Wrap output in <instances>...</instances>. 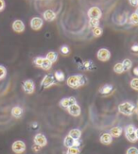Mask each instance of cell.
<instances>
[{"mask_svg":"<svg viewBox=\"0 0 138 154\" xmlns=\"http://www.w3.org/2000/svg\"><path fill=\"white\" fill-rule=\"evenodd\" d=\"M55 83V79L54 77L51 75H47L42 80L41 82V86L44 87V88H49L50 86H52Z\"/></svg>","mask_w":138,"mask_h":154,"instance_id":"10","label":"cell"},{"mask_svg":"<svg viewBox=\"0 0 138 154\" xmlns=\"http://www.w3.org/2000/svg\"><path fill=\"white\" fill-rule=\"evenodd\" d=\"M130 22L133 25H138V15L136 13H133L130 16Z\"/></svg>","mask_w":138,"mask_h":154,"instance_id":"27","label":"cell"},{"mask_svg":"<svg viewBox=\"0 0 138 154\" xmlns=\"http://www.w3.org/2000/svg\"><path fill=\"white\" fill-rule=\"evenodd\" d=\"M44 19L45 20V21H48V22H51V21H53V20L56 18V13L53 11H51V10H48V11H45L44 12Z\"/></svg>","mask_w":138,"mask_h":154,"instance_id":"15","label":"cell"},{"mask_svg":"<svg viewBox=\"0 0 138 154\" xmlns=\"http://www.w3.org/2000/svg\"><path fill=\"white\" fill-rule=\"evenodd\" d=\"M43 19L40 17H33L30 20V28L33 30H39L43 26Z\"/></svg>","mask_w":138,"mask_h":154,"instance_id":"9","label":"cell"},{"mask_svg":"<svg viewBox=\"0 0 138 154\" xmlns=\"http://www.w3.org/2000/svg\"><path fill=\"white\" fill-rule=\"evenodd\" d=\"M73 104H76V98L75 97H66V98H63L60 101V105L63 108H69L70 106Z\"/></svg>","mask_w":138,"mask_h":154,"instance_id":"11","label":"cell"},{"mask_svg":"<svg viewBox=\"0 0 138 154\" xmlns=\"http://www.w3.org/2000/svg\"><path fill=\"white\" fill-rule=\"evenodd\" d=\"M126 135V138L129 142H131V143H135L137 141V136H136V133L135 131L134 132H131V133H127V134H125Z\"/></svg>","mask_w":138,"mask_h":154,"instance_id":"21","label":"cell"},{"mask_svg":"<svg viewBox=\"0 0 138 154\" xmlns=\"http://www.w3.org/2000/svg\"><path fill=\"white\" fill-rule=\"evenodd\" d=\"M101 11L97 7H92L88 11V17L90 19H100L101 17Z\"/></svg>","mask_w":138,"mask_h":154,"instance_id":"7","label":"cell"},{"mask_svg":"<svg viewBox=\"0 0 138 154\" xmlns=\"http://www.w3.org/2000/svg\"><path fill=\"white\" fill-rule=\"evenodd\" d=\"M133 74L138 77V66H136V67L133 69Z\"/></svg>","mask_w":138,"mask_h":154,"instance_id":"40","label":"cell"},{"mask_svg":"<svg viewBox=\"0 0 138 154\" xmlns=\"http://www.w3.org/2000/svg\"><path fill=\"white\" fill-rule=\"evenodd\" d=\"M23 115V109L19 106H15L11 109V116L15 118H20Z\"/></svg>","mask_w":138,"mask_h":154,"instance_id":"17","label":"cell"},{"mask_svg":"<svg viewBox=\"0 0 138 154\" xmlns=\"http://www.w3.org/2000/svg\"><path fill=\"white\" fill-rule=\"evenodd\" d=\"M63 145H64V146H66L67 149L73 148V146H75V148H78L81 143L78 140H75L72 137H70L69 135H67V136H65V138L63 140Z\"/></svg>","mask_w":138,"mask_h":154,"instance_id":"5","label":"cell"},{"mask_svg":"<svg viewBox=\"0 0 138 154\" xmlns=\"http://www.w3.org/2000/svg\"><path fill=\"white\" fill-rule=\"evenodd\" d=\"M137 105H138V104H137ZM137 113H138V112H137Z\"/></svg>","mask_w":138,"mask_h":154,"instance_id":"43","label":"cell"},{"mask_svg":"<svg viewBox=\"0 0 138 154\" xmlns=\"http://www.w3.org/2000/svg\"><path fill=\"white\" fill-rule=\"evenodd\" d=\"M11 149L16 154H21L26 150V144L21 141V140H17L11 146Z\"/></svg>","mask_w":138,"mask_h":154,"instance_id":"3","label":"cell"},{"mask_svg":"<svg viewBox=\"0 0 138 154\" xmlns=\"http://www.w3.org/2000/svg\"><path fill=\"white\" fill-rule=\"evenodd\" d=\"M122 64H123V67H124V71H129L131 68V66H133V63H131V61L130 59L124 60Z\"/></svg>","mask_w":138,"mask_h":154,"instance_id":"23","label":"cell"},{"mask_svg":"<svg viewBox=\"0 0 138 154\" xmlns=\"http://www.w3.org/2000/svg\"><path fill=\"white\" fill-rule=\"evenodd\" d=\"M131 50L133 52H138V45H134L131 46Z\"/></svg>","mask_w":138,"mask_h":154,"instance_id":"39","label":"cell"},{"mask_svg":"<svg viewBox=\"0 0 138 154\" xmlns=\"http://www.w3.org/2000/svg\"><path fill=\"white\" fill-rule=\"evenodd\" d=\"M23 89L24 91L30 95V94H33L34 93V90H35V85H34V82H32V80L29 79V80H26V82H23Z\"/></svg>","mask_w":138,"mask_h":154,"instance_id":"8","label":"cell"},{"mask_svg":"<svg viewBox=\"0 0 138 154\" xmlns=\"http://www.w3.org/2000/svg\"><path fill=\"white\" fill-rule=\"evenodd\" d=\"M54 77L58 82H63V80L64 79V74L62 71H56L55 74H54Z\"/></svg>","mask_w":138,"mask_h":154,"instance_id":"25","label":"cell"},{"mask_svg":"<svg viewBox=\"0 0 138 154\" xmlns=\"http://www.w3.org/2000/svg\"><path fill=\"white\" fill-rule=\"evenodd\" d=\"M68 135L70 137H72L73 139H75V140H78L81 136V130H78V129H73V130H71L69 131Z\"/></svg>","mask_w":138,"mask_h":154,"instance_id":"18","label":"cell"},{"mask_svg":"<svg viewBox=\"0 0 138 154\" xmlns=\"http://www.w3.org/2000/svg\"><path fill=\"white\" fill-rule=\"evenodd\" d=\"M32 149H33L34 151H39V150H40L41 149V146H37V145H35L34 144V146H32Z\"/></svg>","mask_w":138,"mask_h":154,"instance_id":"38","label":"cell"},{"mask_svg":"<svg viewBox=\"0 0 138 154\" xmlns=\"http://www.w3.org/2000/svg\"><path fill=\"white\" fill-rule=\"evenodd\" d=\"M131 6H138V0H129Z\"/></svg>","mask_w":138,"mask_h":154,"instance_id":"37","label":"cell"},{"mask_svg":"<svg viewBox=\"0 0 138 154\" xmlns=\"http://www.w3.org/2000/svg\"><path fill=\"white\" fill-rule=\"evenodd\" d=\"M122 132H123V129L121 128V127H114L113 129H111L109 133L112 135L113 138H118V137L121 136Z\"/></svg>","mask_w":138,"mask_h":154,"instance_id":"16","label":"cell"},{"mask_svg":"<svg viewBox=\"0 0 138 154\" xmlns=\"http://www.w3.org/2000/svg\"><path fill=\"white\" fill-rule=\"evenodd\" d=\"M41 67L44 69V70H49L51 67H52V63L50 61H48V60L47 58H44V62L42 63V66Z\"/></svg>","mask_w":138,"mask_h":154,"instance_id":"22","label":"cell"},{"mask_svg":"<svg viewBox=\"0 0 138 154\" xmlns=\"http://www.w3.org/2000/svg\"><path fill=\"white\" fill-rule=\"evenodd\" d=\"M45 58H47L48 61H50L52 63H55L57 61L58 55H57V53H55L53 51H50V52H48V54H47V57H45Z\"/></svg>","mask_w":138,"mask_h":154,"instance_id":"20","label":"cell"},{"mask_svg":"<svg viewBox=\"0 0 138 154\" xmlns=\"http://www.w3.org/2000/svg\"><path fill=\"white\" fill-rule=\"evenodd\" d=\"M67 111H68V113L71 115L72 116H78L81 115V107L78 106L77 103L76 104H73L72 106H70L69 108H67Z\"/></svg>","mask_w":138,"mask_h":154,"instance_id":"13","label":"cell"},{"mask_svg":"<svg viewBox=\"0 0 138 154\" xmlns=\"http://www.w3.org/2000/svg\"><path fill=\"white\" fill-rule=\"evenodd\" d=\"M112 90H113V86L110 84H105L100 90V92L101 94H103V95H108V94H110L112 92Z\"/></svg>","mask_w":138,"mask_h":154,"instance_id":"19","label":"cell"},{"mask_svg":"<svg viewBox=\"0 0 138 154\" xmlns=\"http://www.w3.org/2000/svg\"><path fill=\"white\" fill-rule=\"evenodd\" d=\"M6 7V4H5V1L4 0H0V11H2Z\"/></svg>","mask_w":138,"mask_h":154,"instance_id":"36","label":"cell"},{"mask_svg":"<svg viewBox=\"0 0 138 154\" xmlns=\"http://www.w3.org/2000/svg\"><path fill=\"white\" fill-rule=\"evenodd\" d=\"M118 111H119V112L122 113V115L130 116L133 115V112L134 111V106L130 102H124L118 105Z\"/></svg>","mask_w":138,"mask_h":154,"instance_id":"2","label":"cell"},{"mask_svg":"<svg viewBox=\"0 0 138 154\" xmlns=\"http://www.w3.org/2000/svg\"><path fill=\"white\" fill-rule=\"evenodd\" d=\"M12 29L17 33H21L25 30V25L21 20H15L12 23Z\"/></svg>","mask_w":138,"mask_h":154,"instance_id":"12","label":"cell"},{"mask_svg":"<svg viewBox=\"0 0 138 154\" xmlns=\"http://www.w3.org/2000/svg\"><path fill=\"white\" fill-rule=\"evenodd\" d=\"M135 13H136V14L138 15V8L136 9V11H135Z\"/></svg>","mask_w":138,"mask_h":154,"instance_id":"42","label":"cell"},{"mask_svg":"<svg viewBox=\"0 0 138 154\" xmlns=\"http://www.w3.org/2000/svg\"><path fill=\"white\" fill-rule=\"evenodd\" d=\"M61 52L63 53V54H68V53H69V48H68V46H66V45H63L62 48H61Z\"/></svg>","mask_w":138,"mask_h":154,"instance_id":"35","label":"cell"},{"mask_svg":"<svg viewBox=\"0 0 138 154\" xmlns=\"http://www.w3.org/2000/svg\"><path fill=\"white\" fill-rule=\"evenodd\" d=\"M80 153H81L80 149L73 146V148L67 149V151H66V153H65V154H80Z\"/></svg>","mask_w":138,"mask_h":154,"instance_id":"26","label":"cell"},{"mask_svg":"<svg viewBox=\"0 0 138 154\" xmlns=\"http://www.w3.org/2000/svg\"><path fill=\"white\" fill-rule=\"evenodd\" d=\"M135 128L133 125H128L126 128H125V134H127V133H131V132H134L135 131Z\"/></svg>","mask_w":138,"mask_h":154,"instance_id":"30","label":"cell"},{"mask_svg":"<svg viewBox=\"0 0 138 154\" xmlns=\"http://www.w3.org/2000/svg\"><path fill=\"white\" fill-rule=\"evenodd\" d=\"M89 25L92 28H97L98 25H100V19H90L89 21Z\"/></svg>","mask_w":138,"mask_h":154,"instance_id":"28","label":"cell"},{"mask_svg":"<svg viewBox=\"0 0 138 154\" xmlns=\"http://www.w3.org/2000/svg\"><path fill=\"white\" fill-rule=\"evenodd\" d=\"M126 154H138V149L135 148V146H131V148H129L127 149Z\"/></svg>","mask_w":138,"mask_h":154,"instance_id":"33","label":"cell"},{"mask_svg":"<svg viewBox=\"0 0 138 154\" xmlns=\"http://www.w3.org/2000/svg\"><path fill=\"white\" fill-rule=\"evenodd\" d=\"M6 75H7V69H6L3 65H0V80L3 79Z\"/></svg>","mask_w":138,"mask_h":154,"instance_id":"29","label":"cell"},{"mask_svg":"<svg viewBox=\"0 0 138 154\" xmlns=\"http://www.w3.org/2000/svg\"><path fill=\"white\" fill-rule=\"evenodd\" d=\"M135 133H136V136H137V139H138V129L135 130Z\"/></svg>","mask_w":138,"mask_h":154,"instance_id":"41","label":"cell"},{"mask_svg":"<svg viewBox=\"0 0 138 154\" xmlns=\"http://www.w3.org/2000/svg\"><path fill=\"white\" fill-rule=\"evenodd\" d=\"M97 57L101 62H107L111 58V52L107 48H100L97 51Z\"/></svg>","mask_w":138,"mask_h":154,"instance_id":"4","label":"cell"},{"mask_svg":"<svg viewBox=\"0 0 138 154\" xmlns=\"http://www.w3.org/2000/svg\"><path fill=\"white\" fill-rule=\"evenodd\" d=\"M114 71L116 73V74H122L124 72V67H123V64L122 63H118L114 66Z\"/></svg>","mask_w":138,"mask_h":154,"instance_id":"24","label":"cell"},{"mask_svg":"<svg viewBox=\"0 0 138 154\" xmlns=\"http://www.w3.org/2000/svg\"><path fill=\"white\" fill-rule=\"evenodd\" d=\"M130 87L133 88V90L138 91V79H131L130 82Z\"/></svg>","mask_w":138,"mask_h":154,"instance_id":"31","label":"cell"},{"mask_svg":"<svg viewBox=\"0 0 138 154\" xmlns=\"http://www.w3.org/2000/svg\"><path fill=\"white\" fill-rule=\"evenodd\" d=\"M33 141H34L35 145L41 146V148H43V146H47V144H48L47 137H45L44 134H42V133H38V134H36L34 136Z\"/></svg>","mask_w":138,"mask_h":154,"instance_id":"6","label":"cell"},{"mask_svg":"<svg viewBox=\"0 0 138 154\" xmlns=\"http://www.w3.org/2000/svg\"><path fill=\"white\" fill-rule=\"evenodd\" d=\"M43 62H44V58H42V57H37L34 60V63L36 64V66H39V67H41L42 66Z\"/></svg>","mask_w":138,"mask_h":154,"instance_id":"34","label":"cell"},{"mask_svg":"<svg viewBox=\"0 0 138 154\" xmlns=\"http://www.w3.org/2000/svg\"><path fill=\"white\" fill-rule=\"evenodd\" d=\"M100 141L103 145H110L113 142V137L110 133H103L100 138Z\"/></svg>","mask_w":138,"mask_h":154,"instance_id":"14","label":"cell"},{"mask_svg":"<svg viewBox=\"0 0 138 154\" xmlns=\"http://www.w3.org/2000/svg\"><path fill=\"white\" fill-rule=\"evenodd\" d=\"M67 85L70 87V88L73 89H77L78 87L82 86L85 83V79L81 75H75V76H71L67 79L66 80Z\"/></svg>","mask_w":138,"mask_h":154,"instance_id":"1","label":"cell"},{"mask_svg":"<svg viewBox=\"0 0 138 154\" xmlns=\"http://www.w3.org/2000/svg\"><path fill=\"white\" fill-rule=\"evenodd\" d=\"M93 34H94V36H96V37H98V36H100L101 34H102V29H100V28H95L94 29H93Z\"/></svg>","mask_w":138,"mask_h":154,"instance_id":"32","label":"cell"}]
</instances>
